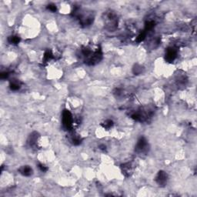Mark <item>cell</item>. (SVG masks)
<instances>
[{"label": "cell", "instance_id": "16", "mask_svg": "<svg viewBox=\"0 0 197 197\" xmlns=\"http://www.w3.org/2000/svg\"><path fill=\"white\" fill-rule=\"evenodd\" d=\"M142 72H143V68L139 65H136L133 68V72L135 74H140L142 73Z\"/></svg>", "mask_w": 197, "mask_h": 197}, {"label": "cell", "instance_id": "5", "mask_svg": "<svg viewBox=\"0 0 197 197\" xmlns=\"http://www.w3.org/2000/svg\"><path fill=\"white\" fill-rule=\"evenodd\" d=\"M168 181V176L167 173L166 172L159 171L158 173V174L156 175V177H155V182L159 186H165L166 185Z\"/></svg>", "mask_w": 197, "mask_h": 197}, {"label": "cell", "instance_id": "4", "mask_svg": "<svg viewBox=\"0 0 197 197\" xmlns=\"http://www.w3.org/2000/svg\"><path fill=\"white\" fill-rule=\"evenodd\" d=\"M118 24V19L116 15L112 12H109L106 15V26L107 29L110 31L115 29Z\"/></svg>", "mask_w": 197, "mask_h": 197}, {"label": "cell", "instance_id": "14", "mask_svg": "<svg viewBox=\"0 0 197 197\" xmlns=\"http://www.w3.org/2000/svg\"><path fill=\"white\" fill-rule=\"evenodd\" d=\"M113 124L114 123L112 120H111V119H106V120H105L104 122L102 123V126L106 129H109L112 127Z\"/></svg>", "mask_w": 197, "mask_h": 197}, {"label": "cell", "instance_id": "7", "mask_svg": "<svg viewBox=\"0 0 197 197\" xmlns=\"http://www.w3.org/2000/svg\"><path fill=\"white\" fill-rule=\"evenodd\" d=\"M121 169H122V172L124 175L126 176H131V174L133 173V165L131 162H126V163L123 164L121 166Z\"/></svg>", "mask_w": 197, "mask_h": 197}, {"label": "cell", "instance_id": "2", "mask_svg": "<svg viewBox=\"0 0 197 197\" xmlns=\"http://www.w3.org/2000/svg\"><path fill=\"white\" fill-rule=\"evenodd\" d=\"M62 122H63V127L66 129L70 131L72 129L74 124V118L69 110H63V115H62Z\"/></svg>", "mask_w": 197, "mask_h": 197}, {"label": "cell", "instance_id": "10", "mask_svg": "<svg viewBox=\"0 0 197 197\" xmlns=\"http://www.w3.org/2000/svg\"><path fill=\"white\" fill-rule=\"evenodd\" d=\"M69 140L72 144L74 146H78L82 143V138L80 137V136L75 134V133H72V135H70Z\"/></svg>", "mask_w": 197, "mask_h": 197}, {"label": "cell", "instance_id": "11", "mask_svg": "<svg viewBox=\"0 0 197 197\" xmlns=\"http://www.w3.org/2000/svg\"><path fill=\"white\" fill-rule=\"evenodd\" d=\"M9 87H10L11 90L17 91L21 87V84H20L19 80H12V82H11Z\"/></svg>", "mask_w": 197, "mask_h": 197}, {"label": "cell", "instance_id": "19", "mask_svg": "<svg viewBox=\"0 0 197 197\" xmlns=\"http://www.w3.org/2000/svg\"><path fill=\"white\" fill-rule=\"evenodd\" d=\"M9 74L8 72H1V74H0V77H1V78L2 79H5V78H7L8 77H9Z\"/></svg>", "mask_w": 197, "mask_h": 197}, {"label": "cell", "instance_id": "3", "mask_svg": "<svg viewBox=\"0 0 197 197\" xmlns=\"http://www.w3.org/2000/svg\"><path fill=\"white\" fill-rule=\"evenodd\" d=\"M149 150V144L148 141L145 137H140L136 143V147H135V151L140 155L146 154Z\"/></svg>", "mask_w": 197, "mask_h": 197}, {"label": "cell", "instance_id": "1", "mask_svg": "<svg viewBox=\"0 0 197 197\" xmlns=\"http://www.w3.org/2000/svg\"><path fill=\"white\" fill-rule=\"evenodd\" d=\"M81 53L84 57V61L87 65L93 66L100 63L103 57L101 49L97 48L95 50L91 49L90 47H83L81 49Z\"/></svg>", "mask_w": 197, "mask_h": 197}, {"label": "cell", "instance_id": "13", "mask_svg": "<svg viewBox=\"0 0 197 197\" xmlns=\"http://www.w3.org/2000/svg\"><path fill=\"white\" fill-rule=\"evenodd\" d=\"M20 41H21L20 37L17 36V35H11L8 38V42L12 45H17L20 42Z\"/></svg>", "mask_w": 197, "mask_h": 197}, {"label": "cell", "instance_id": "15", "mask_svg": "<svg viewBox=\"0 0 197 197\" xmlns=\"http://www.w3.org/2000/svg\"><path fill=\"white\" fill-rule=\"evenodd\" d=\"M146 34L147 32L146 31H143V32H141V33L140 34V35H138L137 38H136V42H143L144 39L146 38Z\"/></svg>", "mask_w": 197, "mask_h": 197}, {"label": "cell", "instance_id": "17", "mask_svg": "<svg viewBox=\"0 0 197 197\" xmlns=\"http://www.w3.org/2000/svg\"><path fill=\"white\" fill-rule=\"evenodd\" d=\"M46 8H47L48 10H49L50 12H56V10H57V7H56V5L53 3L49 4Z\"/></svg>", "mask_w": 197, "mask_h": 197}, {"label": "cell", "instance_id": "8", "mask_svg": "<svg viewBox=\"0 0 197 197\" xmlns=\"http://www.w3.org/2000/svg\"><path fill=\"white\" fill-rule=\"evenodd\" d=\"M38 133L34 132V133H32L31 135L29 137L28 140V143L29 144L30 146L32 147H35L37 145V141H38Z\"/></svg>", "mask_w": 197, "mask_h": 197}, {"label": "cell", "instance_id": "9", "mask_svg": "<svg viewBox=\"0 0 197 197\" xmlns=\"http://www.w3.org/2000/svg\"><path fill=\"white\" fill-rule=\"evenodd\" d=\"M19 173H21V174L24 176H30L32 174V173H33L32 169L29 166H22V167L19 169Z\"/></svg>", "mask_w": 197, "mask_h": 197}, {"label": "cell", "instance_id": "12", "mask_svg": "<svg viewBox=\"0 0 197 197\" xmlns=\"http://www.w3.org/2000/svg\"><path fill=\"white\" fill-rule=\"evenodd\" d=\"M52 57H53V54H52V51L48 49V50L45 51V53H44L43 60H42V61H43V63H48L49 60H52Z\"/></svg>", "mask_w": 197, "mask_h": 197}, {"label": "cell", "instance_id": "18", "mask_svg": "<svg viewBox=\"0 0 197 197\" xmlns=\"http://www.w3.org/2000/svg\"><path fill=\"white\" fill-rule=\"evenodd\" d=\"M38 169H39V170H40L41 172H42V173H45V172H47V170H48L47 166H45L44 164L39 163L38 165Z\"/></svg>", "mask_w": 197, "mask_h": 197}, {"label": "cell", "instance_id": "6", "mask_svg": "<svg viewBox=\"0 0 197 197\" xmlns=\"http://www.w3.org/2000/svg\"><path fill=\"white\" fill-rule=\"evenodd\" d=\"M176 57H177V49H175L174 47H169L166 49V55H165L166 61L172 63L176 60Z\"/></svg>", "mask_w": 197, "mask_h": 197}]
</instances>
